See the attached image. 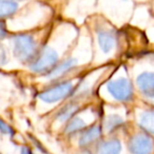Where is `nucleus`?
Listing matches in <instances>:
<instances>
[{"instance_id": "obj_1", "label": "nucleus", "mask_w": 154, "mask_h": 154, "mask_svg": "<svg viewBox=\"0 0 154 154\" xmlns=\"http://www.w3.org/2000/svg\"><path fill=\"white\" fill-rule=\"evenodd\" d=\"M36 40L31 35L20 34L14 39V55L23 63L34 59L36 56Z\"/></svg>"}, {"instance_id": "obj_2", "label": "nucleus", "mask_w": 154, "mask_h": 154, "mask_svg": "<svg viewBox=\"0 0 154 154\" xmlns=\"http://www.w3.org/2000/svg\"><path fill=\"white\" fill-rule=\"evenodd\" d=\"M58 60L59 53L53 48L47 47L32 62L31 70L36 73H49L58 63Z\"/></svg>"}, {"instance_id": "obj_3", "label": "nucleus", "mask_w": 154, "mask_h": 154, "mask_svg": "<svg viewBox=\"0 0 154 154\" xmlns=\"http://www.w3.org/2000/svg\"><path fill=\"white\" fill-rule=\"evenodd\" d=\"M107 91L113 98L119 101H129L133 98V86L125 77L111 80L106 86Z\"/></svg>"}, {"instance_id": "obj_4", "label": "nucleus", "mask_w": 154, "mask_h": 154, "mask_svg": "<svg viewBox=\"0 0 154 154\" xmlns=\"http://www.w3.org/2000/svg\"><path fill=\"white\" fill-rule=\"evenodd\" d=\"M75 90L73 82H63L47 89L39 94V98L47 103H54L68 97Z\"/></svg>"}, {"instance_id": "obj_5", "label": "nucleus", "mask_w": 154, "mask_h": 154, "mask_svg": "<svg viewBox=\"0 0 154 154\" xmlns=\"http://www.w3.org/2000/svg\"><path fill=\"white\" fill-rule=\"evenodd\" d=\"M128 148L132 154H151L153 149L151 136L143 133L135 134L129 140Z\"/></svg>"}, {"instance_id": "obj_6", "label": "nucleus", "mask_w": 154, "mask_h": 154, "mask_svg": "<svg viewBox=\"0 0 154 154\" xmlns=\"http://www.w3.org/2000/svg\"><path fill=\"white\" fill-rule=\"evenodd\" d=\"M139 91L148 98H153L154 95V74L153 72H143L136 78Z\"/></svg>"}, {"instance_id": "obj_7", "label": "nucleus", "mask_w": 154, "mask_h": 154, "mask_svg": "<svg viewBox=\"0 0 154 154\" xmlns=\"http://www.w3.org/2000/svg\"><path fill=\"white\" fill-rule=\"evenodd\" d=\"M78 64V60L76 58H68V59L63 60L60 63H57L49 73H48V77L50 79H56L59 77L63 76L64 74L71 71L72 69H74L75 66Z\"/></svg>"}, {"instance_id": "obj_8", "label": "nucleus", "mask_w": 154, "mask_h": 154, "mask_svg": "<svg viewBox=\"0 0 154 154\" xmlns=\"http://www.w3.org/2000/svg\"><path fill=\"white\" fill-rule=\"evenodd\" d=\"M98 45L103 53L108 54L115 48L116 45V35L112 31L101 30L97 33Z\"/></svg>"}, {"instance_id": "obj_9", "label": "nucleus", "mask_w": 154, "mask_h": 154, "mask_svg": "<svg viewBox=\"0 0 154 154\" xmlns=\"http://www.w3.org/2000/svg\"><path fill=\"white\" fill-rule=\"evenodd\" d=\"M101 134H103V130H101V127L98 125H92V126L88 127L80 136L79 146L80 147H89L93 143H95L101 136Z\"/></svg>"}, {"instance_id": "obj_10", "label": "nucleus", "mask_w": 154, "mask_h": 154, "mask_svg": "<svg viewBox=\"0 0 154 154\" xmlns=\"http://www.w3.org/2000/svg\"><path fill=\"white\" fill-rule=\"evenodd\" d=\"M122 152V143L117 138L105 140L99 145L97 154H119Z\"/></svg>"}, {"instance_id": "obj_11", "label": "nucleus", "mask_w": 154, "mask_h": 154, "mask_svg": "<svg viewBox=\"0 0 154 154\" xmlns=\"http://www.w3.org/2000/svg\"><path fill=\"white\" fill-rule=\"evenodd\" d=\"M68 124L66 127V131L64 132L68 135H73L76 134V133L82 131L85 128H87V122L82 118L80 116H78L76 114L75 116H73L70 120H68Z\"/></svg>"}, {"instance_id": "obj_12", "label": "nucleus", "mask_w": 154, "mask_h": 154, "mask_svg": "<svg viewBox=\"0 0 154 154\" xmlns=\"http://www.w3.org/2000/svg\"><path fill=\"white\" fill-rule=\"evenodd\" d=\"M79 111V105L78 103H69V105L64 106L59 112H58L56 119L59 122H66L68 120H70L73 116H75L77 114V112Z\"/></svg>"}, {"instance_id": "obj_13", "label": "nucleus", "mask_w": 154, "mask_h": 154, "mask_svg": "<svg viewBox=\"0 0 154 154\" xmlns=\"http://www.w3.org/2000/svg\"><path fill=\"white\" fill-rule=\"evenodd\" d=\"M153 117V111L151 110L143 112V114L139 117V126L148 134H153L154 132Z\"/></svg>"}, {"instance_id": "obj_14", "label": "nucleus", "mask_w": 154, "mask_h": 154, "mask_svg": "<svg viewBox=\"0 0 154 154\" xmlns=\"http://www.w3.org/2000/svg\"><path fill=\"white\" fill-rule=\"evenodd\" d=\"M18 9V5L12 0H0V18L10 17Z\"/></svg>"}, {"instance_id": "obj_15", "label": "nucleus", "mask_w": 154, "mask_h": 154, "mask_svg": "<svg viewBox=\"0 0 154 154\" xmlns=\"http://www.w3.org/2000/svg\"><path fill=\"white\" fill-rule=\"evenodd\" d=\"M122 125H124V119L120 115L117 114H111L106 118V122H105V128L106 130L109 133L114 132L117 129L122 128Z\"/></svg>"}, {"instance_id": "obj_16", "label": "nucleus", "mask_w": 154, "mask_h": 154, "mask_svg": "<svg viewBox=\"0 0 154 154\" xmlns=\"http://www.w3.org/2000/svg\"><path fill=\"white\" fill-rule=\"evenodd\" d=\"M0 132L3 133V134H8V135H13L14 134V130L11 126L7 124L3 119L0 118Z\"/></svg>"}, {"instance_id": "obj_17", "label": "nucleus", "mask_w": 154, "mask_h": 154, "mask_svg": "<svg viewBox=\"0 0 154 154\" xmlns=\"http://www.w3.org/2000/svg\"><path fill=\"white\" fill-rule=\"evenodd\" d=\"M5 34H7V30H5V26L2 22L0 21V40L2 38H5Z\"/></svg>"}, {"instance_id": "obj_18", "label": "nucleus", "mask_w": 154, "mask_h": 154, "mask_svg": "<svg viewBox=\"0 0 154 154\" xmlns=\"http://www.w3.org/2000/svg\"><path fill=\"white\" fill-rule=\"evenodd\" d=\"M20 154H33V152L31 151V150L29 149L28 147H23L21 149V152H20Z\"/></svg>"}, {"instance_id": "obj_19", "label": "nucleus", "mask_w": 154, "mask_h": 154, "mask_svg": "<svg viewBox=\"0 0 154 154\" xmlns=\"http://www.w3.org/2000/svg\"><path fill=\"white\" fill-rule=\"evenodd\" d=\"M82 154H90L89 152H84V153H82Z\"/></svg>"}, {"instance_id": "obj_20", "label": "nucleus", "mask_w": 154, "mask_h": 154, "mask_svg": "<svg viewBox=\"0 0 154 154\" xmlns=\"http://www.w3.org/2000/svg\"><path fill=\"white\" fill-rule=\"evenodd\" d=\"M12 1H13V0H12Z\"/></svg>"}]
</instances>
